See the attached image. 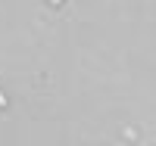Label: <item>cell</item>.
Returning <instances> with one entry per match:
<instances>
[{"instance_id": "1", "label": "cell", "mask_w": 156, "mask_h": 146, "mask_svg": "<svg viewBox=\"0 0 156 146\" xmlns=\"http://www.w3.org/2000/svg\"><path fill=\"white\" fill-rule=\"evenodd\" d=\"M53 3H59V0H53Z\"/></svg>"}]
</instances>
